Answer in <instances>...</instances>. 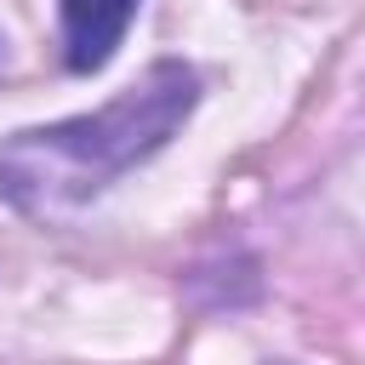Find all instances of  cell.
I'll return each instance as SVG.
<instances>
[{
    "mask_svg": "<svg viewBox=\"0 0 365 365\" xmlns=\"http://www.w3.org/2000/svg\"><path fill=\"white\" fill-rule=\"evenodd\" d=\"M200 103V74L177 57L143 68L97 114L29 125L0 143V200L29 217H57L97 200L131 165L160 154Z\"/></svg>",
    "mask_w": 365,
    "mask_h": 365,
    "instance_id": "obj_1",
    "label": "cell"
},
{
    "mask_svg": "<svg viewBox=\"0 0 365 365\" xmlns=\"http://www.w3.org/2000/svg\"><path fill=\"white\" fill-rule=\"evenodd\" d=\"M57 6H63V63L74 74H97L120 51L143 0H57Z\"/></svg>",
    "mask_w": 365,
    "mask_h": 365,
    "instance_id": "obj_2",
    "label": "cell"
}]
</instances>
